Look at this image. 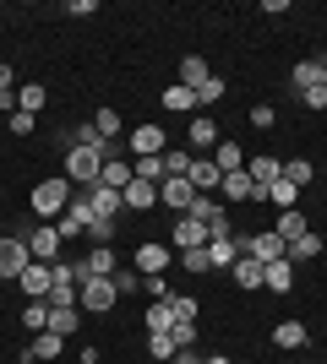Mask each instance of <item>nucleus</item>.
<instances>
[{
  "mask_svg": "<svg viewBox=\"0 0 327 364\" xmlns=\"http://www.w3.org/2000/svg\"><path fill=\"white\" fill-rule=\"evenodd\" d=\"M71 191H77V185L66 180V174H61V180L33 185V213H38V218H61L66 207H71Z\"/></svg>",
  "mask_w": 327,
  "mask_h": 364,
  "instance_id": "nucleus-1",
  "label": "nucleus"
},
{
  "mask_svg": "<svg viewBox=\"0 0 327 364\" xmlns=\"http://www.w3.org/2000/svg\"><path fill=\"white\" fill-rule=\"evenodd\" d=\"M98 168H104V152H93V147H71L66 152V180L77 185V191L98 185Z\"/></svg>",
  "mask_w": 327,
  "mask_h": 364,
  "instance_id": "nucleus-2",
  "label": "nucleus"
},
{
  "mask_svg": "<svg viewBox=\"0 0 327 364\" xmlns=\"http://www.w3.org/2000/svg\"><path fill=\"white\" fill-rule=\"evenodd\" d=\"M115 299H120V289H115V277H88L77 294V304L88 310V316H104V310H115Z\"/></svg>",
  "mask_w": 327,
  "mask_h": 364,
  "instance_id": "nucleus-3",
  "label": "nucleus"
},
{
  "mask_svg": "<svg viewBox=\"0 0 327 364\" xmlns=\"http://www.w3.org/2000/svg\"><path fill=\"white\" fill-rule=\"evenodd\" d=\"M170 261H175V250L164 240H142L137 250H131V267H137L142 277H153V272H170Z\"/></svg>",
  "mask_w": 327,
  "mask_h": 364,
  "instance_id": "nucleus-4",
  "label": "nucleus"
},
{
  "mask_svg": "<svg viewBox=\"0 0 327 364\" xmlns=\"http://www.w3.org/2000/svg\"><path fill=\"white\" fill-rule=\"evenodd\" d=\"M197 196H202V191H197L186 174H170V180L158 185V201H164L170 213H191V201H197Z\"/></svg>",
  "mask_w": 327,
  "mask_h": 364,
  "instance_id": "nucleus-5",
  "label": "nucleus"
},
{
  "mask_svg": "<svg viewBox=\"0 0 327 364\" xmlns=\"http://www.w3.org/2000/svg\"><path fill=\"white\" fill-rule=\"evenodd\" d=\"M22 240H28V256H33V261H49V267L61 261V245H66V240H61V228H49V223H44V228H33V234H22Z\"/></svg>",
  "mask_w": 327,
  "mask_h": 364,
  "instance_id": "nucleus-6",
  "label": "nucleus"
},
{
  "mask_svg": "<svg viewBox=\"0 0 327 364\" xmlns=\"http://www.w3.org/2000/svg\"><path fill=\"white\" fill-rule=\"evenodd\" d=\"M218 191H224V201H251V207H256V201H267V191L256 180H251L246 168H234V174H224V185H218Z\"/></svg>",
  "mask_w": 327,
  "mask_h": 364,
  "instance_id": "nucleus-7",
  "label": "nucleus"
},
{
  "mask_svg": "<svg viewBox=\"0 0 327 364\" xmlns=\"http://www.w3.org/2000/svg\"><path fill=\"white\" fill-rule=\"evenodd\" d=\"M28 240H22V234H6V240H0V277H22V267H28Z\"/></svg>",
  "mask_w": 327,
  "mask_h": 364,
  "instance_id": "nucleus-8",
  "label": "nucleus"
},
{
  "mask_svg": "<svg viewBox=\"0 0 327 364\" xmlns=\"http://www.w3.org/2000/svg\"><path fill=\"white\" fill-rule=\"evenodd\" d=\"M16 283H22V294H28V299H49V289H55V272H49V261H28Z\"/></svg>",
  "mask_w": 327,
  "mask_h": 364,
  "instance_id": "nucleus-9",
  "label": "nucleus"
},
{
  "mask_svg": "<svg viewBox=\"0 0 327 364\" xmlns=\"http://www.w3.org/2000/svg\"><path fill=\"white\" fill-rule=\"evenodd\" d=\"M170 245H175V250H202V245H207V223H197V218L180 213L175 228H170Z\"/></svg>",
  "mask_w": 327,
  "mask_h": 364,
  "instance_id": "nucleus-10",
  "label": "nucleus"
},
{
  "mask_svg": "<svg viewBox=\"0 0 327 364\" xmlns=\"http://www.w3.org/2000/svg\"><path fill=\"white\" fill-rule=\"evenodd\" d=\"M153 152H170L164 125H137V131H131V158H153Z\"/></svg>",
  "mask_w": 327,
  "mask_h": 364,
  "instance_id": "nucleus-11",
  "label": "nucleus"
},
{
  "mask_svg": "<svg viewBox=\"0 0 327 364\" xmlns=\"http://www.w3.org/2000/svg\"><path fill=\"white\" fill-rule=\"evenodd\" d=\"M229 277H234V283H240V289H246V294L267 289V267H262V261H256V256H240V261H234V267H229Z\"/></svg>",
  "mask_w": 327,
  "mask_h": 364,
  "instance_id": "nucleus-12",
  "label": "nucleus"
},
{
  "mask_svg": "<svg viewBox=\"0 0 327 364\" xmlns=\"http://www.w3.org/2000/svg\"><path fill=\"white\" fill-rule=\"evenodd\" d=\"M191 185H197V191H202V196H213L218 185H224V168L213 164V158H191V174H186Z\"/></svg>",
  "mask_w": 327,
  "mask_h": 364,
  "instance_id": "nucleus-13",
  "label": "nucleus"
},
{
  "mask_svg": "<svg viewBox=\"0 0 327 364\" xmlns=\"http://www.w3.org/2000/svg\"><path fill=\"white\" fill-rule=\"evenodd\" d=\"M120 196H125V207H131V213H153V207H158V185H147V180H137V174H131V185H125Z\"/></svg>",
  "mask_w": 327,
  "mask_h": 364,
  "instance_id": "nucleus-14",
  "label": "nucleus"
},
{
  "mask_svg": "<svg viewBox=\"0 0 327 364\" xmlns=\"http://www.w3.org/2000/svg\"><path fill=\"white\" fill-rule=\"evenodd\" d=\"M88 201H93V218H120V207H125V196L109 191V185H88Z\"/></svg>",
  "mask_w": 327,
  "mask_h": 364,
  "instance_id": "nucleus-15",
  "label": "nucleus"
},
{
  "mask_svg": "<svg viewBox=\"0 0 327 364\" xmlns=\"http://www.w3.org/2000/svg\"><path fill=\"white\" fill-rule=\"evenodd\" d=\"M246 256H256V261H262V267H267V261H279V256H289V245H284L279 234H273V228H267V234H251V250H246Z\"/></svg>",
  "mask_w": 327,
  "mask_h": 364,
  "instance_id": "nucleus-16",
  "label": "nucleus"
},
{
  "mask_svg": "<svg viewBox=\"0 0 327 364\" xmlns=\"http://www.w3.org/2000/svg\"><path fill=\"white\" fill-rule=\"evenodd\" d=\"M246 174H251V180H256V185H262V191H267V185H273V180H279V174H284V158H273V152H256Z\"/></svg>",
  "mask_w": 327,
  "mask_h": 364,
  "instance_id": "nucleus-17",
  "label": "nucleus"
},
{
  "mask_svg": "<svg viewBox=\"0 0 327 364\" xmlns=\"http://www.w3.org/2000/svg\"><path fill=\"white\" fill-rule=\"evenodd\" d=\"M267 289H273V294H289V289H295V261H289V256L267 261Z\"/></svg>",
  "mask_w": 327,
  "mask_h": 364,
  "instance_id": "nucleus-18",
  "label": "nucleus"
},
{
  "mask_svg": "<svg viewBox=\"0 0 327 364\" xmlns=\"http://www.w3.org/2000/svg\"><path fill=\"white\" fill-rule=\"evenodd\" d=\"M98 185H109V191H125V185H131V164H125V158H104V168H98Z\"/></svg>",
  "mask_w": 327,
  "mask_h": 364,
  "instance_id": "nucleus-19",
  "label": "nucleus"
},
{
  "mask_svg": "<svg viewBox=\"0 0 327 364\" xmlns=\"http://www.w3.org/2000/svg\"><path fill=\"white\" fill-rule=\"evenodd\" d=\"M207 256H213L218 272H229L234 261H240V240H234V234H229V240H207Z\"/></svg>",
  "mask_w": 327,
  "mask_h": 364,
  "instance_id": "nucleus-20",
  "label": "nucleus"
},
{
  "mask_svg": "<svg viewBox=\"0 0 327 364\" xmlns=\"http://www.w3.org/2000/svg\"><path fill=\"white\" fill-rule=\"evenodd\" d=\"M82 261H88V272H93V277H115V272H120V261H115V250H109V245H93Z\"/></svg>",
  "mask_w": 327,
  "mask_h": 364,
  "instance_id": "nucleus-21",
  "label": "nucleus"
},
{
  "mask_svg": "<svg viewBox=\"0 0 327 364\" xmlns=\"http://www.w3.org/2000/svg\"><path fill=\"white\" fill-rule=\"evenodd\" d=\"M186 136H191V147H197V158H207V147H218V125L202 114V120H191Z\"/></svg>",
  "mask_w": 327,
  "mask_h": 364,
  "instance_id": "nucleus-22",
  "label": "nucleus"
},
{
  "mask_svg": "<svg viewBox=\"0 0 327 364\" xmlns=\"http://www.w3.org/2000/svg\"><path fill=\"white\" fill-rule=\"evenodd\" d=\"M273 343H279V348H306L311 332H306L300 321H279V326H273Z\"/></svg>",
  "mask_w": 327,
  "mask_h": 364,
  "instance_id": "nucleus-23",
  "label": "nucleus"
},
{
  "mask_svg": "<svg viewBox=\"0 0 327 364\" xmlns=\"http://www.w3.org/2000/svg\"><path fill=\"white\" fill-rule=\"evenodd\" d=\"M284 180L295 185V191H306V185L316 180V164L311 158H284Z\"/></svg>",
  "mask_w": 327,
  "mask_h": 364,
  "instance_id": "nucleus-24",
  "label": "nucleus"
},
{
  "mask_svg": "<svg viewBox=\"0 0 327 364\" xmlns=\"http://www.w3.org/2000/svg\"><path fill=\"white\" fill-rule=\"evenodd\" d=\"M61 343H66L61 332H38V337H33V348L22 353V364H33V359H55V353H61Z\"/></svg>",
  "mask_w": 327,
  "mask_h": 364,
  "instance_id": "nucleus-25",
  "label": "nucleus"
},
{
  "mask_svg": "<svg viewBox=\"0 0 327 364\" xmlns=\"http://www.w3.org/2000/svg\"><path fill=\"white\" fill-rule=\"evenodd\" d=\"M207 76H213V71H207V60H202V55H186V60H180V87H191V92H197V87L207 82Z\"/></svg>",
  "mask_w": 327,
  "mask_h": 364,
  "instance_id": "nucleus-26",
  "label": "nucleus"
},
{
  "mask_svg": "<svg viewBox=\"0 0 327 364\" xmlns=\"http://www.w3.org/2000/svg\"><path fill=\"white\" fill-rule=\"evenodd\" d=\"M273 234H279L284 245H295L300 234H311V228H306V218H300V207H295V213H279V223H273Z\"/></svg>",
  "mask_w": 327,
  "mask_h": 364,
  "instance_id": "nucleus-27",
  "label": "nucleus"
},
{
  "mask_svg": "<svg viewBox=\"0 0 327 364\" xmlns=\"http://www.w3.org/2000/svg\"><path fill=\"white\" fill-rule=\"evenodd\" d=\"M267 201H273V207H279V213H295V201H300V191H295V185H289V180H284V174H279V180L267 185Z\"/></svg>",
  "mask_w": 327,
  "mask_h": 364,
  "instance_id": "nucleus-28",
  "label": "nucleus"
},
{
  "mask_svg": "<svg viewBox=\"0 0 327 364\" xmlns=\"http://www.w3.org/2000/svg\"><path fill=\"white\" fill-rule=\"evenodd\" d=\"M22 326H28L33 337L49 332V299H28V310H22Z\"/></svg>",
  "mask_w": 327,
  "mask_h": 364,
  "instance_id": "nucleus-29",
  "label": "nucleus"
},
{
  "mask_svg": "<svg viewBox=\"0 0 327 364\" xmlns=\"http://www.w3.org/2000/svg\"><path fill=\"white\" fill-rule=\"evenodd\" d=\"M44 104H49V92L38 87V82H28V87H16V109H22V114H38Z\"/></svg>",
  "mask_w": 327,
  "mask_h": 364,
  "instance_id": "nucleus-30",
  "label": "nucleus"
},
{
  "mask_svg": "<svg viewBox=\"0 0 327 364\" xmlns=\"http://www.w3.org/2000/svg\"><path fill=\"white\" fill-rule=\"evenodd\" d=\"M213 164L224 168V174H234V168H246V152L234 147V141H218V147H213Z\"/></svg>",
  "mask_w": 327,
  "mask_h": 364,
  "instance_id": "nucleus-31",
  "label": "nucleus"
},
{
  "mask_svg": "<svg viewBox=\"0 0 327 364\" xmlns=\"http://www.w3.org/2000/svg\"><path fill=\"white\" fill-rule=\"evenodd\" d=\"M289 82H295V92H306V87H322V71H316V55H311V60H295V76H289Z\"/></svg>",
  "mask_w": 327,
  "mask_h": 364,
  "instance_id": "nucleus-32",
  "label": "nucleus"
},
{
  "mask_svg": "<svg viewBox=\"0 0 327 364\" xmlns=\"http://www.w3.org/2000/svg\"><path fill=\"white\" fill-rule=\"evenodd\" d=\"M164 109H175V114H191V109H197V92H191V87H180V82H175V87L164 92Z\"/></svg>",
  "mask_w": 327,
  "mask_h": 364,
  "instance_id": "nucleus-33",
  "label": "nucleus"
},
{
  "mask_svg": "<svg viewBox=\"0 0 327 364\" xmlns=\"http://www.w3.org/2000/svg\"><path fill=\"white\" fill-rule=\"evenodd\" d=\"M142 294H147V299H164V304H170L175 299V289H170V272H153V277H142Z\"/></svg>",
  "mask_w": 327,
  "mask_h": 364,
  "instance_id": "nucleus-34",
  "label": "nucleus"
},
{
  "mask_svg": "<svg viewBox=\"0 0 327 364\" xmlns=\"http://www.w3.org/2000/svg\"><path fill=\"white\" fill-rule=\"evenodd\" d=\"M147 353H153L158 364H170L180 348H175V337H170V332H147Z\"/></svg>",
  "mask_w": 327,
  "mask_h": 364,
  "instance_id": "nucleus-35",
  "label": "nucleus"
},
{
  "mask_svg": "<svg viewBox=\"0 0 327 364\" xmlns=\"http://www.w3.org/2000/svg\"><path fill=\"white\" fill-rule=\"evenodd\" d=\"M142 321H147V332H170V326H175V310L158 299V304H147V316H142Z\"/></svg>",
  "mask_w": 327,
  "mask_h": 364,
  "instance_id": "nucleus-36",
  "label": "nucleus"
},
{
  "mask_svg": "<svg viewBox=\"0 0 327 364\" xmlns=\"http://www.w3.org/2000/svg\"><path fill=\"white\" fill-rule=\"evenodd\" d=\"M322 256V240H316V234H300L295 245H289V261H316Z\"/></svg>",
  "mask_w": 327,
  "mask_h": 364,
  "instance_id": "nucleus-37",
  "label": "nucleus"
},
{
  "mask_svg": "<svg viewBox=\"0 0 327 364\" xmlns=\"http://www.w3.org/2000/svg\"><path fill=\"white\" fill-rule=\"evenodd\" d=\"M82 321H77V310H49V332H61V337H71Z\"/></svg>",
  "mask_w": 327,
  "mask_h": 364,
  "instance_id": "nucleus-38",
  "label": "nucleus"
},
{
  "mask_svg": "<svg viewBox=\"0 0 327 364\" xmlns=\"http://www.w3.org/2000/svg\"><path fill=\"white\" fill-rule=\"evenodd\" d=\"M93 125H98V136H104V141H115V136H120V114H115V109H98V114H93Z\"/></svg>",
  "mask_w": 327,
  "mask_h": 364,
  "instance_id": "nucleus-39",
  "label": "nucleus"
},
{
  "mask_svg": "<svg viewBox=\"0 0 327 364\" xmlns=\"http://www.w3.org/2000/svg\"><path fill=\"white\" fill-rule=\"evenodd\" d=\"M180 267H186V272H213V256H207V245H202V250H180Z\"/></svg>",
  "mask_w": 327,
  "mask_h": 364,
  "instance_id": "nucleus-40",
  "label": "nucleus"
},
{
  "mask_svg": "<svg viewBox=\"0 0 327 364\" xmlns=\"http://www.w3.org/2000/svg\"><path fill=\"white\" fill-rule=\"evenodd\" d=\"M170 337H175V348H197V321H175Z\"/></svg>",
  "mask_w": 327,
  "mask_h": 364,
  "instance_id": "nucleus-41",
  "label": "nucleus"
},
{
  "mask_svg": "<svg viewBox=\"0 0 327 364\" xmlns=\"http://www.w3.org/2000/svg\"><path fill=\"white\" fill-rule=\"evenodd\" d=\"M164 174H191V152L170 147V152H164Z\"/></svg>",
  "mask_w": 327,
  "mask_h": 364,
  "instance_id": "nucleus-42",
  "label": "nucleus"
},
{
  "mask_svg": "<svg viewBox=\"0 0 327 364\" xmlns=\"http://www.w3.org/2000/svg\"><path fill=\"white\" fill-rule=\"evenodd\" d=\"M88 240H93V245H109V240H115V218H93V223H88Z\"/></svg>",
  "mask_w": 327,
  "mask_h": 364,
  "instance_id": "nucleus-43",
  "label": "nucleus"
},
{
  "mask_svg": "<svg viewBox=\"0 0 327 364\" xmlns=\"http://www.w3.org/2000/svg\"><path fill=\"white\" fill-rule=\"evenodd\" d=\"M218 98H224V76H207L197 87V104H218Z\"/></svg>",
  "mask_w": 327,
  "mask_h": 364,
  "instance_id": "nucleus-44",
  "label": "nucleus"
},
{
  "mask_svg": "<svg viewBox=\"0 0 327 364\" xmlns=\"http://www.w3.org/2000/svg\"><path fill=\"white\" fill-rule=\"evenodd\" d=\"M170 310H175V321H197V299H191V294H175Z\"/></svg>",
  "mask_w": 327,
  "mask_h": 364,
  "instance_id": "nucleus-45",
  "label": "nucleus"
},
{
  "mask_svg": "<svg viewBox=\"0 0 327 364\" xmlns=\"http://www.w3.org/2000/svg\"><path fill=\"white\" fill-rule=\"evenodd\" d=\"M115 289H120V299H125V294H137L142 289V272H137V267H131V272H115Z\"/></svg>",
  "mask_w": 327,
  "mask_h": 364,
  "instance_id": "nucleus-46",
  "label": "nucleus"
},
{
  "mask_svg": "<svg viewBox=\"0 0 327 364\" xmlns=\"http://www.w3.org/2000/svg\"><path fill=\"white\" fill-rule=\"evenodd\" d=\"M251 125H256V131H273V109H267V104H251Z\"/></svg>",
  "mask_w": 327,
  "mask_h": 364,
  "instance_id": "nucleus-47",
  "label": "nucleus"
},
{
  "mask_svg": "<svg viewBox=\"0 0 327 364\" xmlns=\"http://www.w3.org/2000/svg\"><path fill=\"white\" fill-rule=\"evenodd\" d=\"M300 104H306V109H327V87H306V92H300Z\"/></svg>",
  "mask_w": 327,
  "mask_h": 364,
  "instance_id": "nucleus-48",
  "label": "nucleus"
},
{
  "mask_svg": "<svg viewBox=\"0 0 327 364\" xmlns=\"http://www.w3.org/2000/svg\"><path fill=\"white\" fill-rule=\"evenodd\" d=\"M11 131H16V136H28V131H33V114H22V109H11Z\"/></svg>",
  "mask_w": 327,
  "mask_h": 364,
  "instance_id": "nucleus-49",
  "label": "nucleus"
},
{
  "mask_svg": "<svg viewBox=\"0 0 327 364\" xmlns=\"http://www.w3.org/2000/svg\"><path fill=\"white\" fill-rule=\"evenodd\" d=\"M170 364H207V359H202V353H197V348H180V353H175Z\"/></svg>",
  "mask_w": 327,
  "mask_h": 364,
  "instance_id": "nucleus-50",
  "label": "nucleus"
},
{
  "mask_svg": "<svg viewBox=\"0 0 327 364\" xmlns=\"http://www.w3.org/2000/svg\"><path fill=\"white\" fill-rule=\"evenodd\" d=\"M0 92H16V76H11V65L0 60Z\"/></svg>",
  "mask_w": 327,
  "mask_h": 364,
  "instance_id": "nucleus-51",
  "label": "nucleus"
},
{
  "mask_svg": "<svg viewBox=\"0 0 327 364\" xmlns=\"http://www.w3.org/2000/svg\"><path fill=\"white\" fill-rule=\"evenodd\" d=\"M6 109H16V92H0V114H6Z\"/></svg>",
  "mask_w": 327,
  "mask_h": 364,
  "instance_id": "nucleus-52",
  "label": "nucleus"
},
{
  "mask_svg": "<svg viewBox=\"0 0 327 364\" xmlns=\"http://www.w3.org/2000/svg\"><path fill=\"white\" fill-rule=\"evenodd\" d=\"M316 71H322V87H327V55H316Z\"/></svg>",
  "mask_w": 327,
  "mask_h": 364,
  "instance_id": "nucleus-53",
  "label": "nucleus"
},
{
  "mask_svg": "<svg viewBox=\"0 0 327 364\" xmlns=\"http://www.w3.org/2000/svg\"><path fill=\"white\" fill-rule=\"evenodd\" d=\"M207 364H234V359H224V353H213V359H207Z\"/></svg>",
  "mask_w": 327,
  "mask_h": 364,
  "instance_id": "nucleus-54",
  "label": "nucleus"
}]
</instances>
